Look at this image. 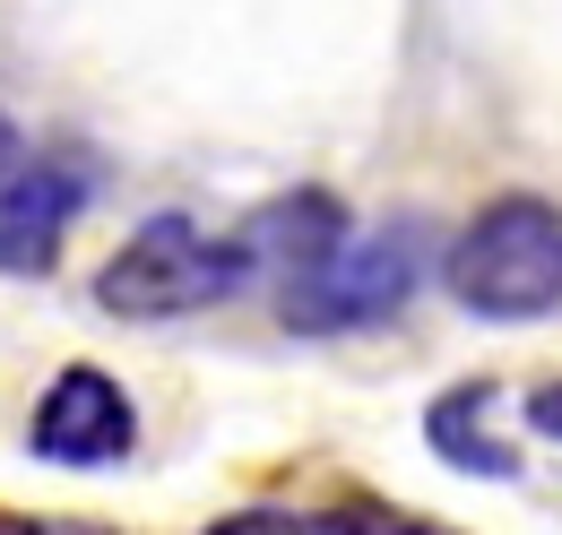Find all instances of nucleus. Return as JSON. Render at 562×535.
Segmentation results:
<instances>
[{
	"label": "nucleus",
	"mask_w": 562,
	"mask_h": 535,
	"mask_svg": "<svg viewBox=\"0 0 562 535\" xmlns=\"http://www.w3.org/2000/svg\"><path fill=\"white\" fill-rule=\"evenodd\" d=\"M493 414V380H459V389H441L432 398V414H424V441H432V458L459 475H476V483H510L519 475V449L502 441V432H485Z\"/></svg>",
	"instance_id": "0eeeda50"
},
{
	"label": "nucleus",
	"mask_w": 562,
	"mask_h": 535,
	"mask_svg": "<svg viewBox=\"0 0 562 535\" xmlns=\"http://www.w3.org/2000/svg\"><path fill=\"white\" fill-rule=\"evenodd\" d=\"M260 268L243 251V234H200L191 216H147L139 234L95 268V311L113 320H182L251 294Z\"/></svg>",
	"instance_id": "f03ea898"
},
{
	"label": "nucleus",
	"mask_w": 562,
	"mask_h": 535,
	"mask_svg": "<svg viewBox=\"0 0 562 535\" xmlns=\"http://www.w3.org/2000/svg\"><path fill=\"white\" fill-rule=\"evenodd\" d=\"M234 234H243V251H251V268H260V285L303 294L312 276L338 268V251L355 242V216H347L338 191H285V200L251 207Z\"/></svg>",
	"instance_id": "39448f33"
},
{
	"label": "nucleus",
	"mask_w": 562,
	"mask_h": 535,
	"mask_svg": "<svg viewBox=\"0 0 562 535\" xmlns=\"http://www.w3.org/2000/svg\"><path fill=\"white\" fill-rule=\"evenodd\" d=\"M0 535H113L95 519H44V510H0Z\"/></svg>",
	"instance_id": "1a4fd4ad"
},
{
	"label": "nucleus",
	"mask_w": 562,
	"mask_h": 535,
	"mask_svg": "<svg viewBox=\"0 0 562 535\" xmlns=\"http://www.w3.org/2000/svg\"><path fill=\"white\" fill-rule=\"evenodd\" d=\"M441 285L476 320H546L562 311V207L537 191L476 207L441 251Z\"/></svg>",
	"instance_id": "f257e3e1"
},
{
	"label": "nucleus",
	"mask_w": 562,
	"mask_h": 535,
	"mask_svg": "<svg viewBox=\"0 0 562 535\" xmlns=\"http://www.w3.org/2000/svg\"><path fill=\"white\" fill-rule=\"evenodd\" d=\"M131 441H139V414L122 398V380L95 363H70L26 423V449L44 467H113V458H131Z\"/></svg>",
	"instance_id": "20e7f679"
},
{
	"label": "nucleus",
	"mask_w": 562,
	"mask_h": 535,
	"mask_svg": "<svg viewBox=\"0 0 562 535\" xmlns=\"http://www.w3.org/2000/svg\"><path fill=\"white\" fill-rule=\"evenodd\" d=\"M200 535H459V527H432V519H407L398 501H329V510H234Z\"/></svg>",
	"instance_id": "6e6552de"
},
{
	"label": "nucleus",
	"mask_w": 562,
	"mask_h": 535,
	"mask_svg": "<svg viewBox=\"0 0 562 535\" xmlns=\"http://www.w3.org/2000/svg\"><path fill=\"white\" fill-rule=\"evenodd\" d=\"M424 276H432V234H424L416 216H390V225L355 234L347 251H338V268L312 276L303 294H285L278 311H285V329H303V337L381 329V320H398L424 294Z\"/></svg>",
	"instance_id": "7ed1b4c3"
},
{
	"label": "nucleus",
	"mask_w": 562,
	"mask_h": 535,
	"mask_svg": "<svg viewBox=\"0 0 562 535\" xmlns=\"http://www.w3.org/2000/svg\"><path fill=\"white\" fill-rule=\"evenodd\" d=\"M95 173L78 156H26L9 182H0V276H44L61 260V234L87 207Z\"/></svg>",
	"instance_id": "423d86ee"
},
{
	"label": "nucleus",
	"mask_w": 562,
	"mask_h": 535,
	"mask_svg": "<svg viewBox=\"0 0 562 535\" xmlns=\"http://www.w3.org/2000/svg\"><path fill=\"white\" fill-rule=\"evenodd\" d=\"M18 164H26V147H18V122H9V113H0V182H9V173H18Z\"/></svg>",
	"instance_id": "9b49d317"
},
{
	"label": "nucleus",
	"mask_w": 562,
	"mask_h": 535,
	"mask_svg": "<svg viewBox=\"0 0 562 535\" xmlns=\"http://www.w3.org/2000/svg\"><path fill=\"white\" fill-rule=\"evenodd\" d=\"M528 432L562 449V380H537V389H528Z\"/></svg>",
	"instance_id": "9d476101"
}]
</instances>
